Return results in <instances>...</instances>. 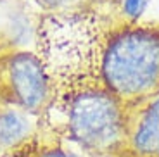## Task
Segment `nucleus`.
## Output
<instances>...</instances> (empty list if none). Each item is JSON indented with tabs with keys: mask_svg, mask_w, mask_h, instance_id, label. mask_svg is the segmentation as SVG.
I'll return each instance as SVG.
<instances>
[{
	"mask_svg": "<svg viewBox=\"0 0 159 157\" xmlns=\"http://www.w3.org/2000/svg\"><path fill=\"white\" fill-rule=\"evenodd\" d=\"M40 157H78V155L64 152V150H59V149H54V150H45L43 154H40Z\"/></svg>",
	"mask_w": 159,
	"mask_h": 157,
	"instance_id": "obj_9",
	"label": "nucleus"
},
{
	"mask_svg": "<svg viewBox=\"0 0 159 157\" xmlns=\"http://www.w3.org/2000/svg\"><path fill=\"white\" fill-rule=\"evenodd\" d=\"M135 147L143 154L159 152V100L145 112L135 133Z\"/></svg>",
	"mask_w": 159,
	"mask_h": 157,
	"instance_id": "obj_5",
	"label": "nucleus"
},
{
	"mask_svg": "<svg viewBox=\"0 0 159 157\" xmlns=\"http://www.w3.org/2000/svg\"><path fill=\"white\" fill-rule=\"evenodd\" d=\"M7 78L16 100L24 109L35 110L47 97V73L38 57L30 54H17L7 66Z\"/></svg>",
	"mask_w": 159,
	"mask_h": 157,
	"instance_id": "obj_4",
	"label": "nucleus"
},
{
	"mask_svg": "<svg viewBox=\"0 0 159 157\" xmlns=\"http://www.w3.org/2000/svg\"><path fill=\"white\" fill-rule=\"evenodd\" d=\"M69 130L88 149H107L121 133L119 109L114 98L95 88L81 90L69 102Z\"/></svg>",
	"mask_w": 159,
	"mask_h": 157,
	"instance_id": "obj_3",
	"label": "nucleus"
},
{
	"mask_svg": "<svg viewBox=\"0 0 159 157\" xmlns=\"http://www.w3.org/2000/svg\"><path fill=\"white\" fill-rule=\"evenodd\" d=\"M102 76L119 95H139L159 81V35L128 31L104 50Z\"/></svg>",
	"mask_w": 159,
	"mask_h": 157,
	"instance_id": "obj_2",
	"label": "nucleus"
},
{
	"mask_svg": "<svg viewBox=\"0 0 159 157\" xmlns=\"http://www.w3.org/2000/svg\"><path fill=\"white\" fill-rule=\"evenodd\" d=\"M40 62L47 76L73 95L102 76V35L92 14H52L40 23Z\"/></svg>",
	"mask_w": 159,
	"mask_h": 157,
	"instance_id": "obj_1",
	"label": "nucleus"
},
{
	"mask_svg": "<svg viewBox=\"0 0 159 157\" xmlns=\"http://www.w3.org/2000/svg\"><path fill=\"white\" fill-rule=\"evenodd\" d=\"M40 4H43L45 7L50 9H61V7H68V5L75 4L78 0H38Z\"/></svg>",
	"mask_w": 159,
	"mask_h": 157,
	"instance_id": "obj_8",
	"label": "nucleus"
},
{
	"mask_svg": "<svg viewBox=\"0 0 159 157\" xmlns=\"http://www.w3.org/2000/svg\"><path fill=\"white\" fill-rule=\"evenodd\" d=\"M145 7V0H125V11L128 16H139Z\"/></svg>",
	"mask_w": 159,
	"mask_h": 157,
	"instance_id": "obj_7",
	"label": "nucleus"
},
{
	"mask_svg": "<svg viewBox=\"0 0 159 157\" xmlns=\"http://www.w3.org/2000/svg\"><path fill=\"white\" fill-rule=\"evenodd\" d=\"M26 131V121L16 112H4L0 116V141L9 145L17 141Z\"/></svg>",
	"mask_w": 159,
	"mask_h": 157,
	"instance_id": "obj_6",
	"label": "nucleus"
}]
</instances>
